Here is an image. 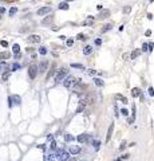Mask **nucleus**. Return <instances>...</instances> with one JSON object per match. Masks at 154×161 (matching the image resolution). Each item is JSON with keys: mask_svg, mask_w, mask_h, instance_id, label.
<instances>
[{"mask_svg": "<svg viewBox=\"0 0 154 161\" xmlns=\"http://www.w3.org/2000/svg\"><path fill=\"white\" fill-rule=\"evenodd\" d=\"M119 149H121V150H123V149H125V142H123V144L121 145V148H119Z\"/></svg>", "mask_w": 154, "mask_h": 161, "instance_id": "49530a36", "label": "nucleus"}, {"mask_svg": "<svg viewBox=\"0 0 154 161\" xmlns=\"http://www.w3.org/2000/svg\"><path fill=\"white\" fill-rule=\"evenodd\" d=\"M76 39H79V40H85V35H82V34H78V36H76Z\"/></svg>", "mask_w": 154, "mask_h": 161, "instance_id": "2f4dec72", "label": "nucleus"}, {"mask_svg": "<svg viewBox=\"0 0 154 161\" xmlns=\"http://www.w3.org/2000/svg\"><path fill=\"white\" fill-rule=\"evenodd\" d=\"M92 145H94V148H95V149H99L101 142H99V141H92Z\"/></svg>", "mask_w": 154, "mask_h": 161, "instance_id": "c85d7f7f", "label": "nucleus"}, {"mask_svg": "<svg viewBox=\"0 0 154 161\" xmlns=\"http://www.w3.org/2000/svg\"><path fill=\"white\" fill-rule=\"evenodd\" d=\"M59 10H69V4L67 3H60L59 4Z\"/></svg>", "mask_w": 154, "mask_h": 161, "instance_id": "b1692460", "label": "nucleus"}, {"mask_svg": "<svg viewBox=\"0 0 154 161\" xmlns=\"http://www.w3.org/2000/svg\"><path fill=\"white\" fill-rule=\"evenodd\" d=\"M79 81H80V79H76L75 77L67 75L64 79H63V86H64V87H67V89H71V87H74V86H75Z\"/></svg>", "mask_w": 154, "mask_h": 161, "instance_id": "f257e3e1", "label": "nucleus"}, {"mask_svg": "<svg viewBox=\"0 0 154 161\" xmlns=\"http://www.w3.org/2000/svg\"><path fill=\"white\" fill-rule=\"evenodd\" d=\"M149 94H150L151 97L154 95V89H153V87H151V86H150V87H149Z\"/></svg>", "mask_w": 154, "mask_h": 161, "instance_id": "e433bc0d", "label": "nucleus"}, {"mask_svg": "<svg viewBox=\"0 0 154 161\" xmlns=\"http://www.w3.org/2000/svg\"><path fill=\"white\" fill-rule=\"evenodd\" d=\"M4 12H5V8H4V7H0V15L4 14Z\"/></svg>", "mask_w": 154, "mask_h": 161, "instance_id": "79ce46f5", "label": "nucleus"}, {"mask_svg": "<svg viewBox=\"0 0 154 161\" xmlns=\"http://www.w3.org/2000/svg\"><path fill=\"white\" fill-rule=\"evenodd\" d=\"M95 44L96 46H101V44H102V40H101V39H95Z\"/></svg>", "mask_w": 154, "mask_h": 161, "instance_id": "58836bf2", "label": "nucleus"}, {"mask_svg": "<svg viewBox=\"0 0 154 161\" xmlns=\"http://www.w3.org/2000/svg\"><path fill=\"white\" fill-rule=\"evenodd\" d=\"M10 58V54H8L7 51H4V52H0V59L3 61V59H8Z\"/></svg>", "mask_w": 154, "mask_h": 161, "instance_id": "6ab92c4d", "label": "nucleus"}, {"mask_svg": "<svg viewBox=\"0 0 154 161\" xmlns=\"http://www.w3.org/2000/svg\"><path fill=\"white\" fill-rule=\"evenodd\" d=\"M126 158H129V154H123V156H122V158H121V160H126Z\"/></svg>", "mask_w": 154, "mask_h": 161, "instance_id": "37998d69", "label": "nucleus"}, {"mask_svg": "<svg viewBox=\"0 0 154 161\" xmlns=\"http://www.w3.org/2000/svg\"><path fill=\"white\" fill-rule=\"evenodd\" d=\"M131 94H133L134 98H135V97H139L141 95V90L138 89V87H134V89L131 90Z\"/></svg>", "mask_w": 154, "mask_h": 161, "instance_id": "4468645a", "label": "nucleus"}, {"mask_svg": "<svg viewBox=\"0 0 154 161\" xmlns=\"http://www.w3.org/2000/svg\"><path fill=\"white\" fill-rule=\"evenodd\" d=\"M50 148H51V149H56V142H55V141H51V145H50Z\"/></svg>", "mask_w": 154, "mask_h": 161, "instance_id": "72a5a7b5", "label": "nucleus"}, {"mask_svg": "<svg viewBox=\"0 0 154 161\" xmlns=\"http://www.w3.org/2000/svg\"><path fill=\"white\" fill-rule=\"evenodd\" d=\"M66 75H67V69L62 67V69L56 72V75H55V83H60L62 81L66 78Z\"/></svg>", "mask_w": 154, "mask_h": 161, "instance_id": "f03ea898", "label": "nucleus"}, {"mask_svg": "<svg viewBox=\"0 0 154 161\" xmlns=\"http://www.w3.org/2000/svg\"><path fill=\"white\" fill-rule=\"evenodd\" d=\"M130 11H131V8L129 7V6H127L126 8H123V12H125V14H129V12H130Z\"/></svg>", "mask_w": 154, "mask_h": 161, "instance_id": "f704fd0d", "label": "nucleus"}, {"mask_svg": "<svg viewBox=\"0 0 154 161\" xmlns=\"http://www.w3.org/2000/svg\"><path fill=\"white\" fill-rule=\"evenodd\" d=\"M146 35H147V36H150V35H151V31L147 30V31H146Z\"/></svg>", "mask_w": 154, "mask_h": 161, "instance_id": "a18cd8bd", "label": "nucleus"}, {"mask_svg": "<svg viewBox=\"0 0 154 161\" xmlns=\"http://www.w3.org/2000/svg\"><path fill=\"white\" fill-rule=\"evenodd\" d=\"M76 140H78L80 144H86V142L92 141V137L90 136V134H79L78 137H76Z\"/></svg>", "mask_w": 154, "mask_h": 161, "instance_id": "39448f33", "label": "nucleus"}, {"mask_svg": "<svg viewBox=\"0 0 154 161\" xmlns=\"http://www.w3.org/2000/svg\"><path fill=\"white\" fill-rule=\"evenodd\" d=\"M146 50H147V44L143 43V44H142V51H146Z\"/></svg>", "mask_w": 154, "mask_h": 161, "instance_id": "ea45409f", "label": "nucleus"}, {"mask_svg": "<svg viewBox=\"0 0 154 161\" xmlns=\"http://www.w3.org/2000/svg\"><path fill=\"white\" fill-rule=\"evenodd\" d=\"M89 74H90V75H95V74H96V71H95V70H90V71H89Z\"/></svg>", "mask_w": 154, "mask_h": 161, "instance_id": "a19ab883", "label": "nucleus"}, {"mask_svg": "<svg viewBox=\"0 0 154 161\" xmlns=\"http://www.w3.org/2000/svg\"><path fill=\"white\" fill-rule=\"evenodd\" d=\"M147 47H149V50H151V48L154 47V44H153V43H149V44H147Z\"/></svg>", "mask_w": 154, "mask_h": 161, "instance_id": "c03bdc74", "label": "nucleus"}, {"mask_svg": "<svg viewBox=\"0 0 154 161\" xmlns=\"http://www.w3.org/2000/svg\"><path fill=\"white\" fill-rule=\"evenodd\" d=\"M69 153L70 154H78L80 153V146H75V145H71L69 149Z\"/></svg>", "mask_w": 154, "mask_h": 161, "instance_id": "1a4fd4ad", "label": "nucleus"}, {"mask_svg": "<svg viewBox=\"0 0 154 161\" xmlns=\"http://www.w3.org/2000/svg\"><path fill=\"white\" fill-rule=\"evenodd\" d=\"M72 44H74V40H72V39H69V40H67V46H69V47H71Z\"/></svg>", "mask_w": 154, "mask_h": 161, "instance_id": "c9c22d12", "label": "nucleus"}, {"mask_svg": "<svg viewBox=\"0 0 154 161\" xmlns=\"http://www.w3.org/2000/svg\"><path fill=\"white\" fill-rule=\"evenodd\" d=\"M10 98H11V101H15V105H20L21 103V98L19 95H12Z\"/></svg>", "mask_w": 154, "mask_h": 161, "instance_id": "9b49d317", "label": "nucleus"}, {"mask_svg": "<svg viewBox=\"0 0 154 161\" xmlns=\"http://www.w3.org/2000/svg\"><path fill=\"white\" fill-rule=\"evenodd\" d=\"M0 44L3 46V47H7V46H8V43H7L5 40H1V42H0Z\"/></svg>", "mask_w": 154, "mask_h": 161, "instance_id": "4c0bfd02", "label": "nucleus"}, {"mask_svg": "<svg viewBox=\"0 0 154 161\" xmlns=\"http://www.w3.org/2000/svg\"><path fill=\"white\" fill-rule=\"evenodd\" d=\"M20 67H21V66L19 65V63H14V65L11 66V71H17Z\"/></svg>", "mask_w": 154, "mask_h": 161, "instance_id": "a211bd4d", "label": "nucleus"}, {"mask_svg": "<svg viewBox=\"0 0 154 161\" xmlns=\"http://www.w3.org/2000/svg\"><path fill=\"white\" fill-rule=\"evenodd\" d=\"M64 140H66V141H67V142H70V141H72V140H74V137H72L71 134H69V133H66V134H64Z\"/></svg>", "mask_w": 154, "mask_h": 161, "instance_id": "5701e85b", "label": "nucleus"}, {"mask_svg": "<svg viewBox=\"0 0 154 161\" xmlns=\"http://www.w3.org/2000/svg\"><path fill=\"white\" fill-rule=\"evenodd\" d=\"M121 113H122V116H125V117L129 116V111H127L126 109H122V110H121Z\"/></svg>", "mask_w": 154, "mask_h": 161, "instance_id": "7c9ffc66", "label": "nucleus"}, {"mask_svg": "<svg viewBox=\"0 0 154 161\" xmlns=\"http://www.w3.org/2000/svg\"><path fill=\"white\" fill-rule=\"evenodd\" d=\"M12 51H14L15 54H19V51H20V47H19V44H14V46H12Z\"/></svg>", "mask_w": 154, "mask_h": 161, "instance_id": "412c9836", "label": "nucleus"}, {"mask_svg": "<svg viewBox=\"0 0 154 161\" xmlns=\"http://www.w3.org/2000/svg\"><path fill=\"white\" fill-rule=\"evenodd\" d=\"M55 154H52V153H50V154H47L46 156V161H55Z\"/></svg>", "mask_w": 154, "mask_h": 161, "instance_id": "aec40b11", "label": "nucleus"}, {"mask_svg": "<svg viewBox=\"0 0 154 161\" xmlns=\"http://www.w3.org/2000/svg\"><path fill=\"white\" fill-rule=\"evenodd\" d=\"M66 1H74V0H66Z\"/></svg>", "mask_w": 154, "mask_h": 161, "instance_id": "09e8293b", "label": "nucleus"}, {"mask_svg": "<svg viewBox=\"0 0 154 161\" xmlns=\"http://www.w3.org/2000/svg\"><path fill=\"white\" fill-rule=\"evenodd\" d=\"M52 23V17L50 16V17H46L44 20H43V24H51Z\"/></svg>", "mask_w": 154, "mask_h": 161, "instance_id": "bb28decb", "label": "nucleus"}, {"mask_svg": "<svg viewBox=\"0 0 154 161\" xmlns=\"http://www.w3.org/2000/svg\"><path fill=\"white\" fill-rule=\"evenodd\" d=\"M71 67H72V69H79V70H85V66H83V65H79V63H71Z\"/></svg>", "mask_w": 154, "mask_h": 161, "instance_id": "dca6fc26", "label": "nucleus"}, {"mask_svg": "<svg viewBox=\"0 0 154 161\" xmlns=\"http://www.w3.org/2000/svg\"><path fill=\"white\" fill-rule=\"evenodd\" d=\"M83 54H85V55L92 54V46H86V47L83 48Z\"/></svg>", "mask_w": 154, "mask_h": 161, "instance_id": "f8f14e48", "label": "nucleus"}, {"mask_svg": "<svg viewBox=\"0 0 154 161\" xmlns=\"http://www.w3.org/2000/svg\"><path fill=\"white\" fill-rule=\"evenodd\" d=\"M0 70H1V63H0Z\"/></svg>", "mask_w": 154, "mask_h": 161, "instance_id": "8fccbe9b", "label": "nucleus"}, {"mask_svg": "<svg viewBox=\"0 0 154 161\" xmlns=\"http://www.w3.org/2000/svg\"><path fill=\"white\" fill-rule=\"evenodd\" d=\"M139 50H135V51H133V52H131V55H130V56H131V59H135V58H137V56H138V55H139Z\"/></svg>", "mask_w": 154, "mask_h": 161, "instance_id": "4be33fe9", "label": "nucleus"}, {"mask_svg": "<svg viewBox=\"0 0 154 161\" xmlns=\"http://www.w3.org/2000/svg\"><path fill=\"white\" fill-rule=\"evenodd\" d=\"M38 72H39V70H38V66H36V65H31L30 67H28V77H30L31 79L36 78Z\"/></svg>", "mask_w": 154, "mask_h": 161, "instance_id": "20e7f679", "label": "nucleus"}, {"mask_svg": "<svg viewBox=\"0 0 154 161\" xmlns=\"http://www.w3.org/2000/svg\"><path fill=\"white\" fill-rule=\"evenodd\" d=\"M47 67H48V62L47 61H42L40 65L38 66V70H39V72H46L47 71Z\"/></svg>", "mask_w": 154, "mask_h": 161, "instance_id": "0eeeda50", "label": "nucleus"}, {"mask_svg": "<svg viewBox=\"0 0 154 161\" xmlns=\"http://www.w3.org/2000/svg\"><path fill=\"white\" fill-rule=\"evenodd\" d=\"M27 40L30 42V43H39V42L42 40V38L39 36V35H30L27 38Z\"/></svg>", "mask_w": 154, "mask_h": 161, "instance_id": "6e6552de", "label": "nucleus"}, {"mask_svg": "<svg viewBox=\"0 0 154 161\" xmlns=\"http://www.w3.org/2000/svg\"><path fill=\"white\" fill-rule=\"evenodd\" d=\"M39 54H42V55H46V54H47V48H46V47H43V46H42V47H39Z\"/></svg>", "mask_w": 154, "mask_h": 161, "instance_id": "393cba45", "label": "nucleus"}, {"mask_svg": "<svg viewBox=\"0 0 154 161\" xmlns=\"http://www.w3.org/2000/svg\"><path fill=\"white\" fill-rule=\"evenodd\" d=\"M0 17H1V16H0Z\"/></svg>", "mask_w": 154, "mask_h": 161, "instance_id": "603ef678", "label": "nucleus"}, {"mask_svg": "<svg viewBox=\"0 0 154 161\" xmlns=\"http://www.w3.org/2000/svg\"><path fill=\"white\" fill-rule=\"evenodd\" d=\"M151 1H154V0H150V3H151Z\"/></svg>", "mask_w": 154, "mask_h": 161, "instance_id": "3c124183", "label": "nucleus"}, {"mask_svg": "<svg viewBox=\"0 0 154 161\" xmlns=\"http://www.w3.org/2000/svg\"><path fill=\"white\" fill-rule=\"evenodd\" d=\"M83 109H85V103H80L78 106V109H76V114H79L80 111H83Z\"/></svg>", "mask_w": 154, "mask_h": 161, "instance_id": "a878e982", "label": "nucleus"}, {"mask_svg": "<svg viewBox=\"0 0 154 161\" xmlns=\"http://www.w3.org/2000/svg\"><path fill=\"white\" fill-rule=\"evenodd\" d=\"M8 77H10V72H5V74L3 75V82H5V81H7Z\"/></svg>", "mask_w": 154, "mask_h": 161, "instance_id": "473e14b6", "label": "nucleus"}, {"mask_svg": "<svg viewBox=\"0 0 154 161\" xmlns=\"http://www.w3.org/2000/svg\"><path fill=\"white\" fill-rule=\"evenodd\" d=\"M109 15H110V11H109V10H105V11L102 12V14L99 15V19H106V17L109 16Z\"/></svg>", "mask_w": 154, "mask_h": 161, "instance_id": "2eb2a0df", "label": "nucleus"}, {"mask_svg": "<svg viewBox=\"0 0 154 161\" xmlns=\"http://www.w3.org/2000/svg\"><path fill=\"white\" fill-rule=\"evenodd\" d=\"M94 82H95V85L98 86V87H102V86H103V81L101 78H95V79H94Z\"/></svg>", "mask_w": 154, "mask_h": 161, "instance_id": "f3484780", "label": "nucleus"}, {"mask_svg": "<svg viewBox=\"0 0 154 161\" xmlns=\"http://www.w3.org/2000/svg\"><path fill=\"white\" fill-rule=\"evenodd\" d=\"M16 12H17V8H16V7H12V8L10 10V15H11V16H14Z\"/></svg>", "mask_w": 154, "mask_h": 161, "instance_id": "cd10ccee", "label": "nucleus"}, {"mask_svg": "<svg viewBox=\"0 0 154 161\" xmlns=\"http://www.w3.org/2000/svg\"><path fill=\"white\" fill-rule=\"evenodd\" d=\"M111 27H113L111 24H107L106 27H105V28H103V30H102V32H107V31H109V30H111Z\"/></svg>", "mask_w": 154, "mask_h": 161, "instance_id": "c756f323", "label": "nucleus"}, {"mask_svg": "<svg viewBox=\"0 0 154 161\" xmlns=\"http://www.w3.org/2000/svg\"><path fill=\"white\" fill-rule=\"evenodd\" d=\"M38 148H40V149H46L44 145H38Z\"/></svg>", "mask_w": 154, "mask_h": 161, "instance_id": "de8ad7c7", "label": "nucleus"}, {"mask_svg": "<svg viewBox=\"0 0 154 161\" xmlns=\"http://www.w3.org/2000/svg\"><path fill=\"white\" fill-rule=\"evenodd\" d=\"M113 130H114V123H111L109 126V130H107V136H106V142H109L111 136H113Z\"/></svg>", "mask_w": 154, "mask_h": 161, "instance_id": "9d476101", "label": "nucleus"}, {"mask_svg": "<svg viewBox=\"0 0 154 161\" xmlns=\"http://www.w3.org/2000/svg\"><path fill=\"white\" fill-rule=\"evenodd\" d=\"M55 157L58 158L59 161H67L70 158V153L63 150V149H59V150L56 152V154H55Z\"/></svg>", "mask_w": 154, "mask_h": 161, "instance_id": "7ed1b4c3", "label": "nucleus"}, {"mask_svg": "<svg viewBox=\"0 0 154 161\" xmlns=\"http://www.w3.org/2000/svg\"><path fill=\"white\" fill-rule=\"evenodd\" d=\"M51 12V7H42L38 10V15L39 16H44V15L50 14Z\"/></svg>", "mask_w": 154, "mask_h": 161, "instance_id": "423d86ee", "label": "nucleus"}, {"mask_svg": "<svg viewBox=\"0 0 154 161\" xmlns=\"http://www.w3.org/2000/svg\"><path fill=\"white\" fill-rule=\"evenodd\" d=\"M115 98H117V100H119V101H122L125 105H126V103H129V102H127V100H126V97H123L122 94H115Z\"/></svg>", "mask_w": 154, "mask_h": 161, "instance_id": "ddd939ff", "label": "nucleus"}]
</instances>
